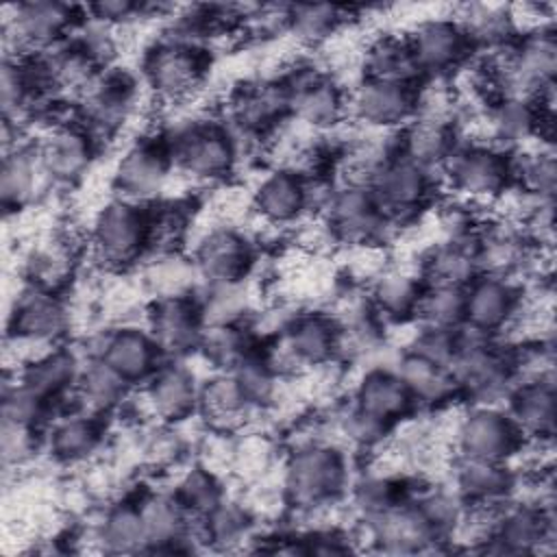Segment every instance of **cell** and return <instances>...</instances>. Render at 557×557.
<instances>
[{
    "mask_svg": "<svg viewBox=\"0 0 557 557\" xmlns=\"http://www.w3.org/2000/svg\"><path fill=\"white\" fill-rule=\"evenodd\" d=\"M350 481L348 450L320 437L298 442L281 466L285 505L305 516L337 505L348 494Z\"/></svg>",
    "mask_w": 557,
    "mask_h": 557,
    "instance_id": "cell-1",
    "label": "cell"
},
{
    "mask_svg": "<svg viewBox=\"0 0 557 557\" xmlns=\"http://www.w3.org/2000/svg\"><path fill=\"white\" fill-rule=\"evenodd\" d=\"M161 131L174 172L196 185H224L242 165L237 146L220 115L196 113Z\"/></svg>",
    "mask_w": 557,
    "mask_h": 557,
    "instance_id": "cell-2",
    "label": "cell"
},
{
    "mask_svg": "<svg viewBox=\"0 0 557 557\" xmlns=\"http://www.w3.org/2000/svg\"><path fill=\"white\" fill-rule=\"evenodd\" d=\"M89 257L111 274H124L148 257V209L124 200L109 198L91 218L87 228Z\"/></svg>",
    "mask_w": 557,
    "mask_h": 557,
    "instance_id": "cell-3",
    "label": "cell"
},
{
    "mask_svg": "<svg viewBox=\"0 0 557 557\" xmlns=\"http://www.w3.org/2000/svg\"><path fill=\"white\" fill-rule=\"evenodd\" d=\"M457 352L448 370L459 387L461 400L503 407L516 385L507 348L496 337H487L463 324L457 329Z\"/></svg>",
    "mask_w": 557,
    "mask_h": 557,
    "instance_id": "cell-4",
    "label": "cell"
},
{
    "mask_svg": "<svg viewBox=\"0 0 557 557\" xmlns=\"http://www.w3.org/2000/svg\"><path fill=\"white\" fill-rule=\"evenodd\" d=\"M211 50L174 37H157L141 54V83L161 104H187L205 87Z\"/></svg>",
    "mask_w": 557,
    "mask_h": 557,
    "instance_id": "cell-5",
    "label": "cell"
},
{
    "mask_svg": "<svg viewBox=\"0 0 557 557\" xmlns=\"http://www.w3.org/2000/svg\"><path fill=\"white\" fill-rule=\"evenodd\" d=\"M440 187L468 207H492L511 187V154L494 144L459 141L440 172Z\"/></svg>",
    "mask_w": 557,
    "mask_h": 557,
    "instance_id": "cell-6",
    "label": "cell"
},
{
    "mask_svg": "<svg viewBox=\"0 0 557 557\" xmlns=\"http://www.w3.org/2000/svg\"><path fill=\"white\" fill-rule=\"evenodd\" d=\"M85 20V7L33 0L4 7V57L44 54L65 44Z\"/></svg>",
    "mask_w": 557,
    "mask_h": 557,
    "instance_id": "cell-7",
    "label": "cell"
},
{
    "mask_svg": "<svg viewBox=\"0 0 557 557\" xmlns=\"http://www.w3.org/2000/svg\"><path fill=\"white\" fill-rule=\"evenodd\" d=\"M368 187L381 211L398 231L413 226V222L433 209L442 189L437 174L416 165L400 154L383 161L370 176Z\"/></svg>",
    "mask_w": 557,
    "mask_h": 557,
    "instance_id": "cell-8",
    "label": "cell"
},
{
    "mask_svg": "<svg viewBox=\"0 0 557 557\" xmlns=\"http://www.w3.org/2000/svg\"><path fill=\"white\" fill-rule=\"evenodd\" d=\"M335 244L348 246H385L398 228L381 211L370 187L363 183H337L320 211Z\"/></svg>",
    "mask_w": 557,
    "mask_h": 557,
    "instance_id": "cell-9",
    "label": "cell"
},
{
    "mask_svg": "<svg viewBox=\"0 0 557 557\" xmlns=\"http://www.w3.org/2000/svg\"><path fill=\"white\" fill-rule=\"evenodd\" d=\"M141 85V78L137 81L128 70L111 65L74 102V117L104 146L133 120Z\"/></svg>",
    "mask_w": 557,
    "mask_h": 557,
    "instance_id": "cell-10",
    "label": "cell"
},
{
    "mask_svg": "<svg viewBox=\"0 0 557 557\" xmlns=\"http://www.w3.org/2000/svg\"><path fill=\"white\" fill-rule=\"evenodd\" d=\"M174 174L168 141L159 128L141 133L124 148L111 172V187L115 189V196L124 200L150 205L165 196Z\"/></svg>",
    "mask_w": 557,
    "mask_h": 557,
    "instance_id": "cell-11",
    "label": "cell"
},
{
    "mask_svg": "<svg viewBox=\"0 0 557 557\" xmlns=\"http://www.w3.org/2000/svg\"><path fill=\"white\" fill-rule=\"evenodd\" d=\"M70 324L72 311L63 292L24 281L9 311L7 337L46 350L63 342Z\"/></svg>",
    "mask_w": 557,
    "mask_h": 557,
    "instance_id": "cell-12",
    "label": "cell"
},
{
    "mask_svg": "<svg viewBox=\"0 0 557 557\" xmlns=\"http://www.w3.org/2000/svg\"><path fill=\"white\" fill-rule=\"evenodd\" d=\"M189 257L200 285H237L255 272L257 244L239 226L215 222L194 239Z\"/></svg>",
    "mask_w": 557,
    "mask_h": 557,
    "instance_id": "cell-13",
    "label": "cell"
},
{
    "mask_svg": "<svg viewBox=\"0 0 557 557\" xmlns=\"http://www.w3.org/2000/svg\"><path fill=\"white\" fill-rule=\"evenodd\" d=\"M35 146L54 187H72L83 181L102 150L100 141L74 117V109L44 126Z\"/></svg>",
    "mask_w": 557,
    "mask_h": 557,
    "instance_id": "cell-14",
    "label": "cell"
},
{
    "mask_svg": "<svg viewBox=\"0 0 557 557\" xmlns=\"http://www.w3.org/2000/svg\"><path fill=\"white\" fill-rule=\"evenodd\" d=\"M522 442L524 437L507 416L505 407L468 405L459 411L453 435L455 455L511 463Z\"/></svg>",
    "mask_w": 557,
    "mask_h": 557,
    "instance_id": "cell-15",
    "label": "cell"
},
{
    "mask_svg": "<svg viewBox=\"0 0 557 557\" xmlns=\"http://www.w3.org/2000/svg\"><path fill=\"white\" fill-rule=\"evenodd\" d=\"M83 355L104 359L133 387H141L165 361L148 329L137 322H117L96 331Z\"/></svg>",
    "mask_w": 557,
    "mask_h": 557,
    "instance_id": "cell-16",
    "label": "cell"
},
{
    "mask_svg": "<svg viewBox=\"0 0 557 557\" xmlns=\"http://www.w3.org/2000/svg\"><path fill=\"white\" fill-rule=\"evenodd\" d=\"M144 326L165 359L198 355L207 329L196 292L152 298L146 307Z\"/></svg>",
    "mask_w": 557,
    "mask_h": 557,
    "instance_id": "cell-17",
    "label": "cell"
},
{
    "mask_svg": "<svg viewBox=\"0 0 557 557\" xmlns=\"http://www.w3.org/2000/svg\"><path fill=\"white\" fill-rule=\"evenodd\" d=\"M405 37L424 78H448L474 57L470 39L453 15L422 17Z\"/></svg>",
    "mask_w": 557,
    "mask_h": 557,
    "instance_id": "cell-18",
    "label": "cell"
},
{
    "mask_svg": "<svg viewBox=\"0 0 557 557\" xmlns=\"http://www.w3.org/2000/svg\"><path fill=\"white\" fill-rule=\"evenodd\" d=\"M418 113V85L361 76L348 87V120L374 131H400Z\"/></svg>",
    "mask_w": 557,
    "mask_h": 557,
    "instance_id": "cell-19",
    "label": "cell"
},
{
    "mask_svg": "<svg viewBox=\"0 0 557 557\" xmlns=\"http://www.w3.org/2000/svg\"><path fill=\"white\" fill-rule=\"evenodd\" d=\"M200 379L185 359H165L141 385L139 409L163 426H178L198 416Z\"/></svg>",
    "mask_w": 557,
    "mask_h": 557,
    "instance_id": "cell-20",
    "label": "cell"
},
{
    "mask_svg": "<svg viewBox=\"0 0 557 557\" xmlns=\"http://www.w3.org/2000/svg\"><path fill=\"white\" fill-rule=\"evenodd\" d=\"M555 542V507L524 500L500 505L494 533L483 553L533 555Z\"/></svg>",
    "mask_w": 557,
    "mask_h": 557,
    "instance_id": "cell-21",
    "label": "cell"
},
{
    "mask_svg": "<svg viewBox=\"0 0 557 557\" xmlns=\"http://www.w3.org/2000/svg\"><path fill=\"white\" fill-rule=\"evenodd\" d=\"M359 522L366 540L379 553L416 555L435 550L440 544H444L411 498Z\"/></svg>",
    "mask_w": 557,
    "mask_h": 557,
    "instance_id": "cell-22",
    "label": "cell"
},
{
    "mask_svg": "<svg viewBox=\"0 0 557 557\" xmlns=\"http://www.w3.org/2000/svg\"><path fill=\"white\" fill-rule=\"evenodd\" d=\"M107 420L74 407H63L44 429V450L59 466L91 461L104 446Z\"/></svg>",
    "mask_w": 557,
    "mask_h": 557,
    "instance_id": "cell-23",
    "label": "cell"
},
{
    "mask_svg": "<svg viewBox=\"0 0 557 557\" xmlns=\"http://www.w3.org/2000/svg\"><path fill=\"white\" fill-rule=\"evenodd\" d=\"M250 209L268 226H296L311 215L307 178L296 170L272 165L250 191Z\"/></svg>",
    "mask_w": 557,
    "mask_h": 557,
    "instance_id": "cell-24",
    "label": "cell"
},
{
    "mask_svg": "<svg viewBox=\"0 0 557 557\" xmlns=\"http://www.w3.org/2000/svg\"><path fill=\"white\" fill-rule=\"evenodd\" d=\"M520 296V283L505 276L479 274L466 285L463 326L498 339L511 324Z\"/></svg>",
    "mask_w": 557,
    "mask_h": 557,
    "instance_id": "cell-25",
    "label": "cell"
},
{
    "mask_svg": "<svg viewBox=\"0 0 557 557\" xmlns=\"http://www.w3.org/2000/svg\"><path fill=\"white\" fill-rule=\"evenodd\" d=\"M350 403L392 429L418 413L409 389L405 387L392 363H376L366 368L352 387Z\"/></svg>",
    "mask_w": 557,
    "mask_h": 557,
    "instance_id": "cell-26",
    "label": "cell"
},
{
    "mask_svg": "<svg viewBox=\"0 0 557 557\" xmlns=\"http://www.w3.org/2000/svg\"><path fill=\"white\" fill-rule=\"evenodd\" d=\"M83 359V352L57 344L37 355L35 359L26 361L22 368L7 372H11L24 387H28L39 398L48 400L57 409H63L70 405V396L76 385Z\"/></svg>",
    "mask_w": 557,
    "mask_h": 557,
    "instance_id": "cell-27",
    "label": "cell"
},
{
    "mask_svg": "<svg viewBox=\"0 0 557 557\" xmlns=\"http://www.w3.org/2000/svg\"><path fill=\"white\" fill-rule=\"evenodd\" d=\"M52 189L57 187L46 174L33 139H26L4 150L2 172H0V196L7 213H17L22 209H28L30 205L48 196Z\"/></svg>",
    "mask_w": 557,
    "mask_h": 557,
    "instance_id": "cell-28",
    "label": "cell"
},
{
    "mask_svg": "<svg viewBox=\"0 0 557 557\" xmlns=\"http://www.w3.org/2000/svg\"><path fill=\"white\" fill-rule=\"evenodd\" d=\"M424 289V278L418 265H385L368 285L366 294L387 324H411L418 315L420 296Z\"/></svg>",
    "mask_w": 557,
    "mask_h": 557,
    "instance_id": "cell-29",
    "label": "cell"
},
{
    "mask_svg": "<svg viewBox=\"0 0 557 557\" xmlns=\"http://www.w3.org/2000/svg\"><path fill=\"white\" fill-rule=\"evenodd\" d=\"M259 413L231 372H209L200 381L198 416L205 420L209 431L233 435L242 431L252 416Z\"/></svg>",
    "mask_w": 557,
    "mask_h": 557,
    "instance_id": "cell-30",
    "label": "cell"
},
{
    "mask_svg": "<svg viewBox=\"0 0 557 557\" xmlns=\"http://www.w3.org/2000/svg\"><path fill=\"white\" fill-rule=\"evenodd\" d=\"M131 392L133 385L124 381L104 359L85 357L67 407L107 420L117 413L126 400H131Z\"/></svg>",
    "mask_w": 557,
    "mask_h": 557,
    "instance_id": "cell-31",
    "label": "cell"
},
{
    "mask_svg": "<svg viewBox=\"0 0 557 557\" xmlns=\"http://www.w3.org/2000/svg\"><path fill=\"white\" fill-rule=\"evenodd\" d=\"M453 487L470 505H503L511 498L516 472L505 461L453 457L450 466Z\"/></svg>",
    "mask_w": 557,
    "mask_h": 557,
    "instance_id": "cell-32",
    "label": "cell"
},
{
    "mask_svg": "<svg viewBox=\"0 0 557 557\" xmlns=\"http://www.w3.org/2000/svg\"><path fill=\"white\" fill-rule=\"evenodd\" d=\"M459 141L455 122L416 115L398 131V154L440 176Z\"/></svg>",
    "mask_w": 557,
    "mask_h": 557,
    "instance_id": "cell-33",
    "label": "cell"
},
{
    "mask_svg": "<svg viewBox=\"0 0 557 557\" xmlns=\"http://www.w3.org/2000/svg\"><path fill=\"white\" fill-rule=\"evenodd\" d=\"M392 368L409 389L418 411H437L461 400L459 387L446 366L426 361L413 352L403 350Z\"/></svg>",
    "mask_w": 557,
    "mask_h": 557,
    "instance_id": "cell-34",
    "label": "cell"
},
{
    "mask_svg": "<svg viewBox=\"0 0 557 557\" xmlns=\"http://www.w3.org/2000/svg\"><path fill=\"white\" fill-rule=\"evenodd\" d=\"M503 407L524 440L555 437V420H557L555 381L516 383Z\"/></svg>",
    "mask_w": 557,
    "mask_h": 557,
    "instance_id": "cell-35",
    "label": "cell"
},
{
    "mask_svg": "<svg viewBox=\"0 0 557 557\" xmlns=\"http://www.w3.org/2000/svg\"><path fill=\"white\" fill-rule=\"evenodd\" d=\"M361 76L420 85L424 81L405 33H379L368 37L361 57Z\"/></svg>",
    "mask_w": 557,
    "mask_h": 557,
    "instance_id": "cell-36",
    "label": "cell"
},
{
    "mask_svg": "<svg viewBox=\"0 0 557 557\" xmlns=\"http://www.w3.org/2000/svg\"><path fill=\"white\" fill-rule=\"evenodd\" d=\"M418 270L424 283L466 287L472 278L481 274L479 261L474 255V235L450 237V239H440L431 244L420 255Z\"/></svg>",
    "mask_w": 557,
    "mask_h": 557,
    "instance_id": "cell-37",
    "label": "cell"
},
{
    "mask_svg": "<svg viewBox=\"0 0 557 557\" xmlns=\"http://www.w3.org/2000/svg\"><path fill=\"white\" fill-rule=\"evenodd\" d=\"M91 540L111 555L148 553V537L135 496L109 505L94 524Z\"/></svg>",
    "mask_w": 557,
    "mask_h": 557,
    "instance_id": "cell-38",
    "label": "cell"
},
{
    "mask_svg": "<svg viewBox=\"0 0 557 557\" xmlns=\"http://www.w3.org/2000/svg\"><path fill=\"white\" fill-rule=\"evenodd\" d=\"M361 15L355 7L326 4V2H300L289 9V35L302 48L320 50L339 30L359 22Z\"/></svg>",
    "mask_w": 557,
    "mask_h": 557,
    "instance_id": "cell-39",
    "label": "cell"
},
{
    "mask_svg": "<svg viewBox=\"0 0 557 557\" xmlns=\"http://www.w3.org/2000/svg\"><path fill=\"white\" fill-rule=\"evenodd\" d=\"M261 342L263 337L250 320L211 324L205 329L198 355L211 372H231L242 359L252 355Z\"/></svg>",
    "mask_w": 557,
    "mask_h": 557,
    "instance_id": "cell-40",
    "label": "cell"
},
{
    "mask_svg": "<svg viewBox=\"0 0 557 557\" xmlns=\"http://www.w3.org/2000/svg\"><path fill=\"white\" fill-rule=\"evenodd\" d=\"M470 39L474 54L509 46L518 33L511 9L505 4H463L450 13Z\"/></svg>",
    "mask_w": 557,
    "mask_h": 557,
    "instance_id": "cell-41",
    "label": "cell"
},
{
    "mask_svg": "<svg viewBox=\"0 0 557 557\" xmlns=\"http://www.w3.org/2000/svg\"><path fill=\"white\" fill-rule=\"evenodd\" d=\"M511 187L533 200H555L557 161L553 146L531 144L509 150Z\"/></svg>",
    "mask_w": 557,
    "mask_h": 557,
    "instance_id": "cell-42",
    "label": "cell"
},
{
    "mask_svg": "<svg viewBox=\"0 0 557 557\" xmlns=\"http://www.w3.org/2000/svg\"><path fill=\"white\" fill-rule=\"evenodd\" d=\"M202 542L205 546L231 550L242 546L244 542H252L255 529V513L252 509L233 498H224L215 509H211L205 518H198Z\"/></svg>",
    "mask_w": 557,
    "mask_h": 557,
    "instance_id": "cell-43",
    "label": "cell"
},
{
    "mask_svg": "<svg viewBox=\"0 0 557 557\" xmlns=\"http://www.w3.org/2000/svg\"><path fill=\"white\" fill-rule=\"evenodd\" d=\"M172 492L191 518H205L226 498V490L222 485V479L218 476V470L205 463H196L183 470Z\"/></svg>",
    "mask_w": 557,
    "mask_h": 557,
    "instance_id": "cell-44",
    "label": "cell"
},
{
    "mask_svg": "<svg viewBox=\"0 0 557 557\" xmlns=\"http://www.w3.org/2000/svg\"><path fill=\"white\" fill-rule=\"evenodd\" d=\"M231 374L257 411H265L278 403L281 385L285 383V379L272 368L261 346L252 355L242 359L231 370Z\"/></svg>",
    "mask_w": 557,
    "mask_h": 557,
    "instance_id": "cell-45",
    "label": "cell"
},
{
    "mask_svg": "<svg viewBox=\"0 0 557 557\" xmlns=\"http://www.w3.org/2000/svg\"><path fill=\"white\" fill-rule=\"evenodd\" d=\"M466 287L424 283L416 324L435 329H459L463 324Z\"/></svg>",
    "mask_w": 557,
    "mask_h": 557,
    "instance_id": "cell-46",
    "label": "cell"
},
{
    "mask_svg": "<svg viewBox=\"0 0 557 557\" xmlns=\"http://www.w3.org/2000/svg\"><path fill=\"white\" fill-rule=\"evenodd\" d=\"M44 450V431L33 426H20L11 422H2V437H0V453L2 466L7 472L22 470L35 455Z\"/></svg>",
    "mask_w": 557,
    "mask_h": 557,
    "instance_id": "cell-47",
    "label": "cell"
},
{
    "mask_svg": "<svg viewBox=\"0 0 557 557\" xmlns=\"http://www.w3.org/2000/svg\"><path fill=\"white\" fill-rule=\"evenodd\" d=\"M457 344H459L457 329H435V326L416 324V331L411 333L403 350L413 352L437 366L450 368V361L457 352Z\"/></svg>",
    "mask_w": 557,
    "mask_h": 557,
    "instance_id": "cell-48",
    "label": "cell"
}]
</instances>
